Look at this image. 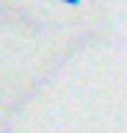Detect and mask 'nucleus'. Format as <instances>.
<instances>
[{
	"mask_svg": "<svg viewBox=\"0 0 127 133\" xmlns=\"http://www.w3.org/2000/svg\"><path fill=\"white\" fill-rule=\"evenodd\" d=\"M58 3H66V6H80L83 0H58Z\"/></svg>",
	"mask_w": 127,
	"mask_h": 133,
	"instance_id": "f257e3e1",
	"label": "nucleus"
}]
</instances>
